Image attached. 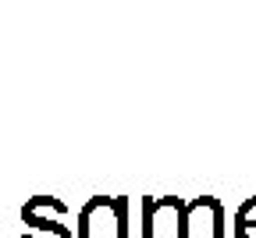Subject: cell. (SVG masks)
Segmentation results:
<instances>
[{
	"mask_svg": "<svg viewBox=\"0 0 256 238\" xmlns=\"http://www.w3.org/2000/svg\"><path fill=\"white\" fill-rule=\"evenodd\" d=\"M78 238H128V202L121 196H92L78 210Z\"/></svg>",
	"mask_w": 256,
	"mask_h": 238,
	"instance_id": "6da1fadb",
	"label": "cell"
},
{
	"mask_svg": "<svg viewBox=\"0 0 256 238\" xmlns=\"http://www.w3.org/2000/svg\"><path fill=\"white\" fill-rule=\"evenodd\" d=\"M64 217H68V206L57 196H32L22 206V224H28L25 231L50 234V238H75L72 228L64 224Z\"/></svg>",
	"mask_w": 256,
	"mask_h": 238,
	"instance_id": "7a4b0ae2",
	"label": "cell"
},
{
	"mask_svg": "<svg viewBox=\"0 0 256 238\" xmlns=\"http://www.w3.org/2000/svg\"><path fill=\"white\" fill-rule=\"evenodd\" d=\"M235 224H238V231H252V228H256V199H249L246 206L238 210Z\"/></svg>",
	"mask_w": 256,
	"mask_h": 238,
	"instance_id": "3957f363",
	"label": "cell"
},
{
	"mask_svg": "<svg viewBox=\"0 0 256 238\" xmlns=\"http://www.w3.org/2000/svg\"><path fill=\"white\" fill-rule=\"evenodd\" d=\"M22 238H50V234H36V231H22Z\"/></svg>",
	"mask_w": 256,
	"mask_h": 238,
	"instance_id": "277c9868",
	"label": "cell"
}]
</instances>
